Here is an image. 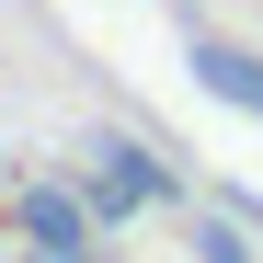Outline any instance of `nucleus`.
Segmentation results:
<instances>
[{"mask_svg":"<svg viewBox=\"0 0 263 263\" xmlns=\"http://www.w3.org/2000/svg\"><path fill=\"white\" fill-rule=\"evenodd\" d=\"M69 195L92 206L103 229H126V217L172 206V160H160L149 138H126V126H103V138H80V149H69Z\"/></svg>","mask_w":263,"mask_h":263,"instance_id":"f257e3e1","label":"nucleus"},{"mask_svg":"<svg viewBox=\"0 0 263 263\" xmlns=\"http://www.w3.org/2000/svg\"><path fill=\"white\" fill-rule=\"evenodd\" d=\"M195 80L229 115H263V46H229V34H195Z\"/></svg>","mask_w":263,"mask_h":263,"instance_id":"f03ea898","label":"nucleus"},{"mask_svg":"<svg viewBox=\"0 0 263 263\" xmlns=\"http://www.w3.org/2000/svg\"><path fill=\"white\" fill-rule=\"evenodd\" d=\"M195 263H252V229L240 217H195Z\"/></svg>","mask_w":263,"mask_h":263,"instance_id":"7ed1b4c3","label":"nucleus"}]
</instances>
